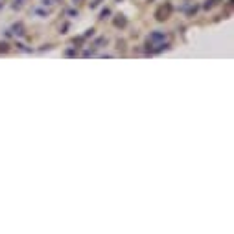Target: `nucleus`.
I'll use <instances>...</instances> for the list:
<instances>
[{
	"mask_svg": "<svg viewBox=\"0 0 234 234\" xmlns=\"http://www.w3.org/2000/svg\"><path fill=\"white\" fill-rule=\"evenodd\" d=\"M170 11H172V6H170V4L162 6V8L157 11V21H166V19L170 17Z\"/></svg>",
	"mask_w": 234,
	"mask_h": 234,
	"instance_id": "nucleus-1",
	"label": "nucleus"
},
{
	"mask_svg": "<svg viewBox=\"0 0 234 234\" xmlns=\"http://www.w3.org/2000/svg\"><path fill=\"white\" fill-rule=\"evenodd\" d=\"M151 41H161V39H164V33H151Z\"/></svg>",
	"mask_w": 234,
	"mask_h": 234,
	"instance_id": "nucleus-3",
	"label": "nucleus"
},
{
	"mask_svg": "<svg viewBox=\"0 0 234 234\" xmlns=\"http://www.w3.org/2000/svg\"><path fill=\"white\" fill-rule=\"evenodd\" d=\"M126 19H124V15H118V19H114V24H116V26H120V28H124L126 26Z\"/></svg>",
	"mask_w": 234,
	"mask_h": 234,
	"instance_id": "nucleus-2",
	"label": "nucleus"
}]
</instances>
